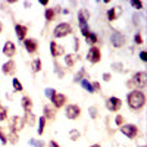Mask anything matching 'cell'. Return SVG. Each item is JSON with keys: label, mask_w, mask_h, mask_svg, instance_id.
<instances>
[{"label": "cell", "mask_w": 147, "mask_h": 147, "mask_svg": "<svg viewBox=\"0 0 147 147\" xmlns=\"http://www.w3.org/2000/svg\"><path fill=\"white\" fill-rule=\"evenodd\" d=\"M24 6H25V7H31V3H28V2H24Z\"/></svg>", "instance_id": "49"}, {"label": "cell", "mask_w": 147, "mask_h": 147, "mask_svg": "<svg viewBox=\"0 0 147 147\" xmlns=\"http://www.w3.org/2000/svg\"><path fill=\"white\" fill-rule=\"evenodd\" d=\"M81 87L85 90V91H88V93H91L93 94V88H91V82L88 81V78H84L82 81H81Z\"/></svg>", "instance_id": "31"}, {"label": "cell", "mask_w": 147, "mask_h": 147, "mask_svg": "<svg viewBox=\"0 0 147 147\" xmlns=\"http://www.w3.org/2000/svg\"><path fill=\"white\" fill-rule=\"evenodd\" d=\"M50 53L53 57H60L65 55V47L56 41H50Z\"/></svg>", "instance_id": "14"}, {"label": "cell", "mask_w": 147, "mask_h": 147, "mask_svg": "<svg viewBox=\"0 0 147 147\" xmlns=\"http://www.w3.org/2000/svg\"><path fill=\"white\" fill-rule=\"evenodd\" d=\"M28 144L32 146V147H46V143L43 140H38V138H30Z\"/></svg>", "instance_id": "29"}, {"label": "cell", "mask_w": 147, "mask_h": 147, "mask_svg": "<svg viewBox=\"0 0 147 147\" xmlns=\"http://www.w3.org/2000/svg\"><path fill=\"white\" fill-rule=\"evenodd\" d=\"M140 59H141V62H147V52L146 50L140 52Z\"/></svg>", "instance_id": "44"}, {"label": "cell", "mask_w": 147, "mask_h": 147, "mask_svg": "<svg viewBox=\"0 0 147 147\" xmlns=\"http://www.w3.org/2000/svg\"><path fill=\"white\" fill-rule=\"evenodd\" d=\"M0 143L2 144H7V134L5 132V128L0 125Z\"/></svg>", "instance_id": "35"}, {"label": "cell", "mask_w": 147, "mask_h": 147, "mask_svg": "<svg viewBox=\"0 0 147 147\" xmlns=\"http://www.w3.org/2000/svg\"><path fill=\"white\" fill-rule=\"evenodd\" d=\"M41 68H43V63H41V59H40V57L34 59L32 62H31V69H32V72H34V74L40 72V71H41Z\"/></svg>", "instance_id": "24"}, {"label": "cell", "mask_w": 147, "mask_h": 147, "mask_svg": "<svg viewBox=\"0 0 147 147\" xmlns=\"http://www.w3.org/2000/svg\"><path fill=\"white\" fill-rule=\"evenodd\" d=\"M97 40H99V37H97V34H96V32H91V31L87 34V37H85V41H87V44H90L91 47H93V46L97 43Z\"/></svg>", "instance_id": "25"}, {"label": "cell", "mask_w": 147, "mask_h": 147, "mask_svg": "<svg viewBox=\"0 0 147 147\" xmlns=\"http://www.w3.org/2000/svg\"><path fill=\"white\" fill-rule=\"evenodd\" d=\"M65 115H66L68 119L75 121V119H78L80 115H81V107L77 106V105H68L66 109H65Z\"/></svg>", "instance_id": "9"}, {"label": "cell", "mask_w": 147, "mask_h": 147, "mask_svg": "<svg viewBox=\"0 0 147 147\" xmlns=\"http://www.w3.org/2000/svg\"><path fill=\"white\" fill-rule=\"evenodd\" d=\"M44 18H46L47 22H52V21L56 18V10H55V7H47L46 12H44Z\"/></svg>", "instance_id": "22"}, {"label": "cell", "mask_w": 147, "mask_h": 147, "mask_svg": "<svg viewBox=\"0 0 147 147\" xmlns=\"http://www.w3.org/2000/svg\"><path fill=\"white\" fill-rule=\"evenodd\" d=\"M141 15L140 13H134L132 15V24H134V25H136V27H138L140 25V24H141Z\"/></svg>", "instance_id": "40"}, {"label": "cell", "mask_w": 147, "mask_h": 147, "mask_svg": "<svg viewBox=\"0 0 147 147\" xmlns=\"http://www.w3.org/2000/svg\"><path fill=\"white\" fill-rule=\"evenodd\" d=\"M84 78H87V71H85V68H81L75 75H74V82H81Z\"/></svg>", "instance_id": "23"}, {"label": "cell", "mask_w": 147, "mask_h": 147, "mask_svg": "<svg viewBox=\"0 0 147 147\" xmlns=\"http://www.w3.org/2000/svg\"><path fill=\"white\" fill-rule=\"evenodd\" d=\"M122 107V100L119 99V97H107L106 99V109L109 110V112H118V110Z\"/></svg>", "instance_id": "8"}, {"label": "cell", "mask_w": 147, "mask_h": 147, "mask_svg": "<svg viewBox=\"0 0 147 147\" xmlns=\"http://www.w3.org/2000/svg\"><path fill=\"white\" fill-rule=\"evenodd\" d=\"M2 72L5 74V75H13V74L16 72V63L15 60H7L6 63L2 65Z\"/></svg>", "instance_id": "15"}, {"label": "cell", "mask_w": 147, "mask_h": 147, "mask_svg": "<svg viewBox=\"0 0 147 147\" xmlns=\"http://www.w3.org/2000/svg\"><path fill=\"white\" fill-rule=\"evenodd\" d=\"M88 115H90L91 119H97V116H99V109L96 106H90L88 107Z\"/></svg>", "instance_id": "32"}, {"label": "cell", "mask_w": 147, "mask_h": 147, "mask_svg": "<svg viewBox=\"0 0 147 147\" xmlns=\"http://www.w3.org/2000/svg\"><path fill=\"white\" fill-rule=\"evenodd\" d=\"M24 47H25V50L30 55L37 53V50H38V41H37L35 38H25L24 40Z\"/></svg>", "instance_id": "13"}, {"label": "cell", "mask_w": 147, "mask_h": 147, "mask_svg": "<svg viewBox=\"0 0 147 147\" xmlns=\"http://www.w3.org/2000/svg\"><path fill=\"white\" fill-rule=\"evenodd\" d=\"M47 147H60V146H59L55 140H50V141L47 143Z\"/></svg>", "instance_id": "45"}, {"label": "cell", "mask_w": 147, "mask_h": 147, "mask_svg": "<svg viewBox=\"0 0 147 147\" xmlns=\"http://www.w3.org/2000/svg\"><path fill=\"white\" fill-rule=\"evenodd\" d=\"M127 103L132 110H141L146 105V94L140 90H132L127 96Z\"/></svg>", "instance_id": "1"}, {"label": "cell", "mask_w": 147, "mask_h": 147, "mask_svg": "<svg viewBox=\"0 0 147 147\" xmlns=\"http://www.w3.org/2000/svg\"><path fill=\"white\" fill-rule=\"evenodd\" d=\"M121 132L124 134L125 137H128L129 140H134L138 136V127L134 125V124H124L122 127H119Z\"/></svg>", "instance_id": "5"}, {"label": "cell", "mask_w": 147, "mask_h": 147, "mask_svg": "<svg viewBox=\"0 0 147 147\" xmlns=\"http://www.w3.org/2000/svg\"><path fill=\"white\" fill-rule=\"evenodd\" d=\"M2 31H3V24H2V21H0V34H2Z\"/></svg>", "instance_id": "50"}, {"label": "cell", "mask_w": 147, "mask_h": 147, "mask_svg": "<svg viewBox=\"0 0 147 147\" xmlns=\"http://www.w3.org/2000/svg\"><path fill=\"white\" fill-rule=\"evenodd\" d=\"M55 71H56L57 75H59V78H63V77H65V74H66V71H63L62 66H60L57 62H55Z\"/></svg>", "instance_id": "34"}, {"label": "cell", "mask_w": 147, "mask_h": 147, "mask_svg": "<svg viewBox=\"0 0 147 147\" xmlns=\"http://www.w3.org/2000/svg\"><path fill=\"white\" fill-rule=\"evenodd\" d=\"M21 106H22V109L25 110V112H31V110H32V106H34L32 99H31L30 96H24L22 99H21Z\"/></svg>", "instance_id": "19"}, {"label": "cell", "mask_w": 147, "mask_h": 147, "mask_svg": "<svg viewBox=\"0 0 147 147\" xmlns=\"http://www.w3.org/2000/svg\"><path fill=\"white\" fill-rule=\"evenodd\" d=\"M78 55L77 53H69V55H65V65L68 68H72L74 65L77 63V60H78Z\"/></svg>", "instance_id": "20"}, {"label": "cell", "mask_w": 147, "mask_h": 147, "mask_svg": "<svg viewBox=\"0 0 147 147\" xmlns=\"http://www.w3.org/2000/svg\"><path fill=\"white\" fill-rule=\"evenodd\" d=\"M74 49H75V50L80 49V40L78 38H74Z\"/></svg>", "instance_id": "46"}, {"label": "cell", "mask_w": 147, "mask_h": 147, "mask_svg": "<svg viewBox=\"0 0 147 147\" xmlns=\"http://www.w3.org/2000/svg\"><path fill=\"white\" fill-rule=\"evenodd\" d=\"M27 32H28V27L27 25H22V24H15V34L18 37V40L24 41L27 37Z\"/></svg>", "instance_id": "18"}, {"label": "cell", "mask_w": 147, "mask_h": 147, "mask_svg": "<svg viewBox=\"0 0 147 147\" xmlns=\"http://www.w3.org/2000/svg\"><path fill=\"white\" fill-rule=\"evenodd\" d=\"M122 12H124V9H122V6H113V7H110V9H107V13H106V16H107V21H116L121 15H122Z\"/></svg>", "instance_id": "12"}, {"label": "cell", "mask_w": 147, "mask_h": 147, "mask_svg": "<svg viewBox=\"0 0 147 147\" xmlns=\"http://www.w3.org/2000/svg\"><path fill=\"white\" fill-rule=\"evenodd\" d=\"M68 137H69V140H71V141H77V140H80V137H81V132H80L77 128H74V129H71V131H69Z\"/></svg>", "instance_id": "28"}, {"label": "cell", "mask_w": 147, "mask_h": 147, "mask_svg": "<svg viewBox=\"0 0 147 147\" xmlns=\"http://www.w3.org/2000/svg\"><path fill=\"white\" fill-rule=\"evenodd\" d=\"M56 109L52 106V105H44V107H43V116L46 118V119H49V121H55L56 119Z\"/></svg>", "instance_id": "17"}, {"label": "cell", "mask_w": 147, "mask_h": 147, "mask_svg": "<svg viewBox=\"0 0 147 147\" xmlns=\"http://www.w3.org/2000/svg\"><path fill=\"white\" fill-rule=\"evenodd\" d=\"M9 127H10V131H15V132H19L24 129V127H25V121H24L22 116H12L10 118V122H9Z\"/></svg>", "instance_id": "7"}, {"label": "cell", "mask_w": 147, "mask_h": 147, "mask_svg": "<svg viewBox=\"0 0 147 147\" xmlns=\"http://www.w3.org/2000/svg\"><path fill=\"white\" fill-rule=\"evenodd\" d=\"M138 147H146V146H138Z\"/></svg>", "instance_id": "52"}, {"label": "cell", "mask_w": 147, "mask_h": 147, "mask_svg": "<svg viewBox=\"0 0 147 147\" xmlns=\"http://www.w3.org/2000/svg\"><path fill=\"white\" fill-rule=\"evenodd\" d=\"M12 87H13V90H15L16 93L24 91V87H22V84H21V81H19L18 78H13V80H12Z\"/></svg>", "instance_id": "30"}, {"label": "cell", "mask_w": 147, "mask_h": 147, "mask_svg": "<svg viewBox=\"0 0 147 147\" xmlns=\"http://www.w3.org/2000/svg\"><path fill=\"white\" fill-rule=\"evenodd\" d=\"M3 55L7 57H13L16 55V44L13 41H6L3 46Z\"/></svg>", "instance_id": "16"}, {"label": "cell", "mask_w": 147, "mask_h": 147, "mask_svg": "<svg viewBox=\"0 0 147 147\" xmlns=\"http://www.w3.org/2000/svg\"><path fill=\"white\" fill-rule=\"evenodd\" d=\"M7 119V107H5L3 105H0V122Z\"/></svg>", "instance_id": "36"}, {"label": "cell", "mask_w": 147, "mask_h": 147, "mask_svg": "<svg viewBox=\"0 0 147 147\" xmlns=\"http://www.w3.org/2000/svg\"><path fill=\"white\" fill-rule=\"evenodd\" d=\"M102 78H103V81H106V82H109L110 80H112V74H109V72H105Z\"/></svg>", "instance_id": "43"}, {"label": "cell", "mask_w": 147, "mask_h": 147, "mask_svg": "<svg viewBox=\"0 0 147 147\" xmlns=\"http://www.w3.org/2000/svg\"><path fill=\"white\" fill-rule=\"evenodd\" d=\"M128 87L132 90H136V88H144L146 85H147V74L144 71H140L137 74H134V77L131 81H128Z\"/></svg>", "instance_id": "3"}, {"label": "cell", "mask_w": 147, "mask_h": 147, "mask_svg": "<svg viewBox=\"0 0 147 147\" xmlns=\"http://www.w3.org/2000/svg\"><path fill=\"white\" fill-rule=\"evenodd\" d=\"M56 93H57V91H56L55 88H50V87H49V88H46V90H44V96L47 97L49 100H50V99H52V97H53V96H55Z\"/></svg>", "instance_id": "39"}, {"label": "cell", "mask_w": 147, "mask_h": 147, "mask_svg": "<svg viewBox=\"0 0 147 147\" xmlns=\"http://www.w3.org/2000/svg\"><path fill=\"white\" fill-rule=\"evenodd\" d=\"M115 124H116V127L124 125V115H116L115 116Z\"/></svg>", "instance_id": "42"}, {"label": "cell", "mask_w": 147, "mask_h": 147, "mask_svg": "<svg viewBox=\"0 0 147 147\" xmlns=\"http://www.w3.org/2000/svg\"><path fill=\"white\" fill-rule=\"evenodd\" d=\"M129 5H131V7H134L136 10H141L143 6H144V3L140 2V0H132V2H129Z\"/></svg>", "instance_id": "37"}, {"label": "cell", "mask_w": 147, "mask_h": 147, "mask_svg": "<svg viewBox=\"0 0 147 147\" xmlns=\"http://www.w3.org/2000/svg\"><path fill=\"white\" fill-rule=\"evenodd\" d=\"M46 118L44 116H40L38 118V127H37V134H38V136H43L44 134V128H46Z\"/></svg>", "instance_id": "26"}, {"label": "cell", "mask_w": 147, "mask_h": 147, "mask_svg": "<svg viewBox=\"0 0 147 147\" xmlns=\"http://www.w3.org/2000/svg\"><path fill=\"white\" fill-rule=\"evenodd\" d=\"M40 5H43V6H47V5H49V0H40Z\"/></svg>", "instance_id": "48"}, {"label": "cell", "mask_w": 147, "mask_h": 147, "mask_svg": "<svg viewBox=\"0 0 147 147\" xmlns=\"http://www.w3.org/2000/svg\"><path fill=\"white\" fill-rule=\"evenodd\" d=\"M110 44H112L115 49H119L125 44V37L124 34H121L119 31H113L112 35H110Z\"/></svg>", "instance_id": "10"}, {"label": "cell", "mask_w": 147, "mask_h": 147, "mask_svg": "<svg viewBox=\"0 0 147 147\" xmlns=\"http://www.w3.org/2000/svg\"><path fill=\"white\" fill-rule=\"evenodd\" d=\"M134 44H136V46H141L143 44V35H141V32H136V35H134Z\"/></svg>", "instance_id": "38"}, {"label": "cell", "mask_w": 147, "mask_h": 147, "mask_svg": "<svg viewBox=\"0 0 147 147\" xmlns=\"http://www.w3.org/2000/svg\"><path fill=\"white\" fill-rule=\"evenodd\" d=\"M50 105L55 107V109H59V107H63L65 106V103L68 102V97L65 96V94H62V93H56L52 99H50Z\"/></svg>", "instance_id": "11"}, {"label": "cell", "mask_w": 147, "mask_h": 147, "mask_svg": "<svg viewBox=\"0 0 147 147\" xmlns=\"http://www.w3.org/2000/svg\"><path fill=\"white\" fill-rule=\"evenodd\" d=\"M88 21H90V12H88V9L81 7V9L78 10V25H80L81 34H82L84 37H87V34L90 32Z\"/></svg>", "instance_id": "2"}, {"label": "cell", "mask_w": 147, "mask_h": 147, "mask_svg": "<svg viewBox=\"0 0 147 147\" xmlns=\"http://www.w3.org/2000/svg\"><path fill=\"white\" fill-rule=\"evenodd\" d=\"M87 60H88L90 63H93V65L99 63L100 60H102V52H100V49L96 47V46L90 47L88 49V53H87Z\"/></svg>", "instance_id": "6"}, {"label": "cell", "mask_w": 147, "mask_h": 147, "mask_svg": "<svg viewBox=\"0 0 147 147\" xmlns=\"http://www.w3.org/2000/svg\"><path fill=\"white\" fill-rule=\"evenodd\" d=\"M72 25L69 22H60L53 28V37L55 38H63V37L72 34Z\"/></svg>", "instance_id": "4"}, {"label": "cell", "mask_w": 147, "mask_h": 147, "mask_svg": "<svg viewBox=\"0 0 147 147\" xmlns=\"http://www.w3.org/2000/svg\"><path fill=\"white\" fill-rule=\"evenodd\" d=\"M91 88H93V93H99V91H102V85H100V82L94 81V82H91Z\"/></svg>", "instance_id": "41"}, {"label": "cell", "mask_w": 147, "mask_h": 147, "mask_svg": "<svg viewBox=\"0 0 147 147\" xmlns=\"http://www.w3.org/2000/svg\"><path fill=\"white\" fill-rule=\"evenodd\" d=\"M112 71H115V72H124V63L122 62H113L112 63Z\"/></svg>", "instance_id": "33"}, {"label": "cell", "mask_w": 147, "mask_h": 147, "mask_svg": "<svg viewBox=\"0 0 147 147\" xmlns=\"http://www.w3.org/2000/svg\"><path fill=\"white\" fill-rule=\"evenodd\" d=\"M22 118H24V121H25V124H28L30 127L35 125V115L32 113V110L31 112H25V115H24Z\"/></svg>", "instance_id": "21"}, {"label": "cell", "mask_w": 147, "mask_h": 147, "mask_svg": "<svg viewBox=\"0 0 147 147\" xmlns=\"http://www.w3.org/2000/svg\"><path fill=\"white\" fill-rule=\"evenodd\" d=\"M6 9H7L6 3H3V2H0V10H6Z\"/></svg>", "instance_id": "47"}, {"label": "cell", "mask_w": 147, "mask_h": 147, "mask_svg": "<svg viewBox=\"0 0 147 147\" xmlns=\"http://www.w3.org/2000/svg\"><path fill=\"white\" fill-rule=\"evenodd\" d=\"M90 147H102V146H100V144H91Z\"/></svg>", "instance_id": "51"}, {"label": "cell", "mask_w": 147, "mask_h": 147, "mask_svg": "<svg viewBox=\"0 0 147 147\" xmlns=\"http://www.w3.org/2000/svg\"><path fill=\"white\" fill-rule=\"evenodd\" d=\"M18 141H19V136H18V132L10 131V132L7 134V143H10V144H18Z\"/></svg>", "instance_id": "27"}]
</instances>
